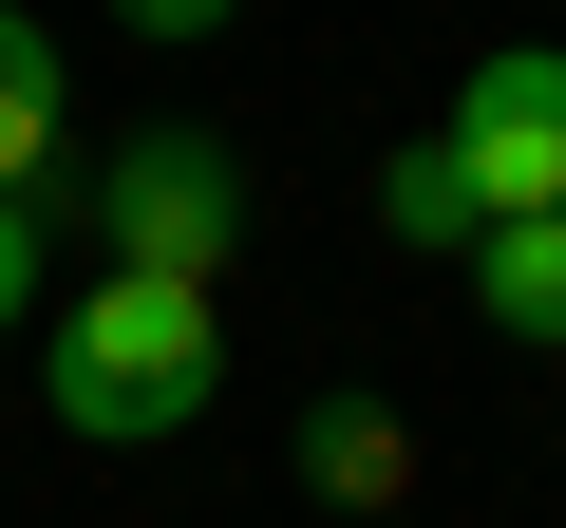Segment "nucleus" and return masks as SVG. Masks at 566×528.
Instances as JSON below:
<instances>
[{"instance_id": "nucleus-1", "label": "nucleus", "mask_w": 566, "mask_h": 528, "mask_svg": "<svg viewBox=\"0 0 566 528\" xmlns=\"http://www.w3.org/2000/svg\"><path fill=\"white\" fill-rule=\"evenodd\" d=\"M208 397H227V321L189 284H76L39 321V415L76 453H170Z\"/></svg>"}, {"instance_id": "nucleus-2", "label": "nucleus", "mask_w": 566, "mask_h": 528, "mask_svg": "<svg viewBox=\"0 0 566 528\" xmlns=\"http://www.w3.org/2000/svg\"><path fill=\"white\" fill-rule=\"evenodd\" d=\"M76 226H95V284H227V245H245V151L227 133H189V114H151V133H114V151H76V189H57Z\"/></svg>"}, {"instance_id": "nucleus-3", "label": "nucleus", "mask_w": 566, "mask_h": 528, "mask_svg": "<svg viewBox=\"0 0 566 528\" xmlns=\"http://www.w3.org/2000/svg\"><path fill=\"white\" fill-rule=\"evenodd\" d=\"M434 133H453V170L491 189V226H547V208H566V39H491Z\"/></svg>"}, {"instance_id": "nucleus-4", "label": "nucleus", "mask_w": 566, "mask_h": 528, "mask_svg": "<svg viewBox=\"0 0 566 528\" xmlns=\"http://www.w3.org/2000/svg\"><path fill=\"white\" fill-rule=\"evenodd\" d=\"M303 490H322V528H416V415L397 397H322L303 415Z\"/></svg>"}, {"instance_id": "nucleus-5", "label": "nucleus", "mask_w": 566, "mask_h": 528, "mask_svg": "<svg viewBox=\"0 0 566 528\" xmlns=\"http://www.w3.org/2000/svg\"><path fill=\"white\" fill-rule=\"evenodd\" d=\"M57 170H76V57H57V20L0 0V189L57 208Z\"/></svg>"}, {"instance_id": "nucleus-6", "label": "nucleus", "mask_w": 566, "mask_h": 528, "mask_svg": "<svg viewBox=\"0 0 566 528\" xmlns=\"http://www.w3.org/2000/svg\"><path fill=\"white\" fill-rule=\"evenodd\" d=\"M472 321H491V340H528V359H566V208L472 245Z\"/></svg>"}, {"instance_id": "nucleus-7", "label": "nucleus", "mask_w": 566, "mask_h": 528, "mask_svg": "<svg viewBox=\"0 0 566 528\" xmlns=\"http://www.w3.org/2000/svg\"><path fill=\"white\" fill-rule=\"evenodd\" d=\"M378 245H416V264H472V245H491V189L453 170V133H416V151L378 170Z\"/></svg>"}, {"instance_id": "nucleus-8", "label": "nucleus", "mask_w": 566, "mask_h": 528, "mask_svg": "<svg viewBox=\"0 0 566 528\" xmlns=\"http://www.w3.org/2000/svg\"><path fill=\"white\" fill-rule=\"evenodd\" d=\"M20 321H57V208L0 189V340H20Z\"/></svg>"}]
</instances>
